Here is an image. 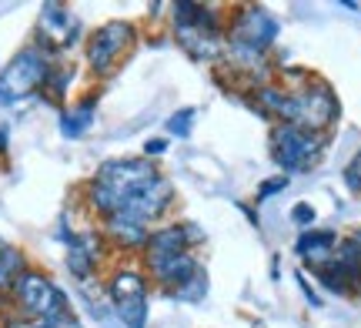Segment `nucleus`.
Wrapping results in <instances>:
<instances>
[{
	"mask_svg": "<svg viewBox=\"0 0 361 328\" xmlns=\"http://www.w3.org/2000/svg\"><path fill=\"white\" fill-rule=\"evenodd\" d=\"M147 268H151V275H154L157 285H164V288L174 291V295L184 291L194 278L201 275V268H197L191 251H178V255H168V258H157V262H151Z\"/></svg>",
	"mask_w": 361,
	"mask_h": 328,
	"instance_id": "10",
	"label": "nucleus"
},
{
	"mask_svg": "<svg viewBox=\"0 0 361 328\" xmlns=\"http://www.w3.org/2000/svg\"><path fill=\"white\" fill-rule=\"evenodd\" d=\"M291 218H295V224H311L314 221V208H311V205H295Z\"/></svg>",
	"mask_w": 361,
	"mask_h": 328,
	"instance_id": "18",
	"label": "nucleus"
},
{
	"mask_svg": "<svg viewBox=\"0 0 361 328\" xmlns=\"http://www.w3.org/2000/svg\"><path fill=\"white\" fill-rule=\"evenodd\" d=\"M107 235L124 248H144L147 245V224H137L130 218H107Z\"/></svg>",
	"mask_w": 361,
	"mask_h": 328,
	"instance_id": "12",
	"label": "nucleus"
},
{
	"mask_svg": "<svg viewBox=\"0 0 361 328\" xmlns=\"http://www.w3.org/2000/svg\"><path fill=\"white\" fill-rule=\"evenodd\" d=\"M97 262V248H94V238H71V251H67V268L78 278H87L90 268Z\"/></svg>",
	"mask_w": 361,
	"mask_h": 328,
	"instance_id": "13",
	"label": "nucleus"
},
{
	"mask_svg": "<svg viewBox=\"0 0 361 328\" xmlns=\"http://www.w3.org/2000/svg\"><path fill=\"white\" fill-rule=\"evenodd\" d=\"M345 184H348L355 195H361V151L351 158L348 168H345Z\"/></svg>",
	"mask_w": 361,
	"mask_h": 328,
	"instance_id": "17",
	"label": "nucleus"
},
{
	"mask_svg": "<svg viewBox=\"0 0 361 328\" xmlns=\"http://www.w3.org/2000/svg\"><path fill=\"white\" fill-rule=\"evenodd\" d=\"M191 121H194V111L184 107V111H178V114L168 121V131L178 134V138H188V134H191Z\"/></svg>",
	"mask_w": 361,
	"mask_h": 328,
	"instance_id": "16",
	"label": "nucleus"
},
{
	"mask_svg": "<svg viewBox=\"0 0 361 328\" xmlns=\"http://www.w3.org/2000/svg\"><path fill=\"white\" fill-rule=\"evenodd\" d=\"M171 198V184L144 158L107 161L90 181V205L104 218H130L137 224H151L164 214Z\"/></svg>",
	"mask_w": 361,
	"mask_h": 328,
	"instance_id": "1",
	"label": "nucleus"
},
{
	"mask_svg": "<svg viewBox=\"0 0 361 328\" xmlns=\"http://www.w3.org/2000/svg\"><path fill=\"white\" fill-rule=\"evenodd\" d=\"M111 302L117 308V318L128 328L147 325V285L137 272H117L111 278Z\"/></svg>",
	"mask_w": 361,
	"mask_h": 328,
	"instance_id": "8",
	"label": "nucleus"
},
{
	"mask_svg": "<svg viewBox=\"0 0 361 328\" xmlns=\"http://www.w3.org/2000/svg\"><path fill=\"white\" fill-rule=\"evenodd\" d=\"M134 44V27L124 20H111V24L97 27L87 37V64L94 74H107L111 67L128 54V47Z\"/></svg>",
	"mask_w": 361,
	"mask_h": 328,
	"instance_id": "7",
	"label": "nucleus"
},
{
	"mask_svg": "<svg viewBox=\"0 0 361 328\" xmlns=\"http://www.w3.org/2000/svg\"><path fill=\"white\" fill-rule=\"evenodd\" d=\"M338 118V97L324 80H311L301 91L288 94L281 124H295L301 131L322 134L324 128H331Z\"/></svg>",
	"mask_w": 361,
	"mask_h": 328,
	"instance_id": "3",
	"label": "nucleus"
},
{
	"mask_svg": "<svg viewBox=\"0 0 361 328\" xmlns=\"http://www.w3.org/2000/svg\"><path fill=\"white\" fill-rule=\"evenodd\" d=\"M164 147H168V141H147V145H144V151H147V154H161Z\"/></svg>",
	"mask_w": 361,
	"mask_h": 328,
	"instance_id": "20",
	"label": "nucleus"
},
{
	"mask_svg": "<svg viewBox=\"0 0 361 328\" xmlns=\"http://www.w3.org/2000/svg\"><path fill=\"white\" fill-rule=\"evenodd\" d=\"M78 17L74 13H67L64 7H57V4H47L44 11H40V24H37V34L44 40V47L47 51H67L74 40H78Z\"/></svg>",
	"mask_w": 361,
	"mask_h": 328,
	"instance_id": "9",
	"label": "nucleus"
},
{
	"mask_svg": "<svg viewBox=\"0 0 361 328\" xmlns=\"http://www.w3.org/2000/svg\"><path fill=\"white\" fill-rule=\"evenodd\" d=\"M47 78H51V64H47L44 51L37 47L20 51L0 74V104H17V101L30 97L47 84Z\"/></svg>",
	"mask_w": 361,
	"mask_h": 328,
	"instance_id": "4",
	"label": "nucleus"
},
{
	"mask_svg": "<svg viewBox=\"0 0 361 328\" xmlns=\"http://www.w3.org/2000/svg\"><path fill=\"white\" fill-rule=\"evenodd\" d=\"M11 295L17 302V308L27 318H37L40 325L61 328L71 322L64 291L57 288L47 275H40V272H20V278L11 285Z\"/></svg>",
	"mask_w": 361,
	"mask_h": 328,
	"instance_id": "2",
	"label": "nucleus"
},
{
	"mask_svg": "<svg viewBox=\"0 0 361 328\" xmlns=\"http://www.w3.org/2000/svg\"><path fill=\"white\" fill-rule=\"evenodd\" d=\"M324 151V134L301 131L295 124H278L271 131V158L284 171H308Z\"/></svg>",
	"mask_w": 361,
	"mask_h": 328,
	"instance_id": "5",
	"label": "nucleus"
},
{
	"mask_svg": "<svg viewBox=\"0 0 361 328\" xmlns=\"http://www.w3.org/2000/svg\"><path fill=\"white\" fill-rule=\"evenodd\" d=\"M284 184H288V181H284V178H274V181H271V184H264V188H261V198L274 195V191H281Z\"/></svg>",
	"mask_w": 361,
	"mask_h": 328,
	"instance_id": "19",
	"label": "nucleus"
},
{
	"mask_svg": "<svg viewBox=\"0 0 361 328\" xmlns=\"http://www.w3.org/2000/svg\"><path fill=\"white\" fill-rule=\"evenodd\" d=\"M338 248V235L335 231H305L298 238V255L311 265V268H322L335 258Z\"/></svg>",
	"mask_w": 361,
	"mask_h": 328,
	"instance_id": "11",
	"label": "nucleus"
},
{
	"mask_svg": "<svg viewBox=\"0 0 361 328\" xmlns=\"http://www.w3.org/2000/svg\"><path fill=\"white\" fill-rule=\"evenodd\" d=\"M278 37V24L274 17H268L258 7H247L245 13H238L231 24V40L228 47L238 57H247V61H258L261 54L271 47V40Z\"/></svg>",
	"mask_w": 361,
	"mask_h": 328,
	"instance_id": "6",
	"label": "nucleus"
},
{
	"mask_svg": "<svg viewBox=\"0 0 361 328\" xmlns=\"http://www.w3.org/2000/svg\"><path fill=\"white\" fill-rule=\"evenodd\" d=\"M87 121H90V107L84 104L78 111V114H64V134L67 138H78L84 128H87Z\"/></svg>",
	"mask_w": 361,
	"mask_h": 328,
	"instance_id": "15",
	"label": "nucleus"
},
{
	"mask_svg": "<svg viewBox=\"0 0 361 328\" xmlns=\"http://www.w3.org/2000/svg\"><path fill=\"white\" fill-rule=\"evenodd\" d=\"M24 272V255L7 245V241H0V291H11V285L20 278Z\"/></svg>",
	"mask_w": 361,
	"mask_h": 328,
	"instance_id": "14",
	"label": "nucleus"
}]
</instances>
